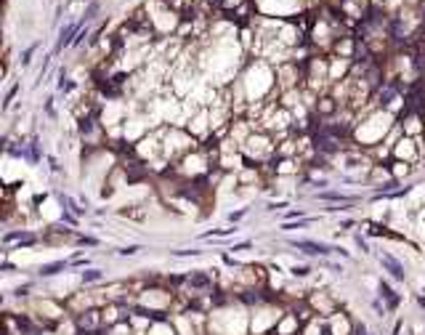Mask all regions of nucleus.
Instances as JSON below:
<instances>
[{"instance_id": "obj_1", "label": "nucleus", "mask_w": 425, "mask_h": 335, "mask_svg": "<svg viewBox=\"0 0 425 335\" xmlns=\"http://www.w3.org/2000/svg\"><path fill=\"white\" fill-rule=\"evenodd\" d=\"M399 123V117L393 112L388 109H375L372 114H367L364 120L356 123V128H353V138L361 144V146H375L377 141H383L388 136V131L393 128Z\"/></svg>"}, {"instance_id": "obj_2", "label": "nucleus", "mask_w": 425, "mask_h": 335, "mask_svg": "<svg viewBox=\"0 0 425 335\" xmlns=\"http://www.w3.org/2000/svg\"><path fill=\"white\" fill-rule=\"evenodd\" d=\"M242 157L245 163H263L268 157H277V146L271 144V136L266 131H253V136L242 144Z\"/></svg>"}, {"instance_id": "obj_3", "label": "nucleus", "mask_w": 425, "mask_h": 335, "mask_svg": "<svg viewBox=\"0 0 425 335\" xmlns=\"http://www.w3.org/2000/svg\"><path fill=\"white\" fill-rule=\"evenodd\" d=\"M391 155L393 160H404V163H415L420 157V138H412V136H401L399 141L391 146Z\"/></svg>"}, {"instance_id": "obj_4", "label": "nucleus", "mask_w": 425, "mask_h": 335, "mask_svg": "<svg viewBox=\"0 0 425 335\" xmlns=\"http://www.w3.org/2000/svg\"><path fill=\"white\" fill-rule=\"evenodd\" d=\"M290 248L306 253V256H329V253H340L332 245H324V242H314V239H290Z\"/></svg>"}, {"instance_id": "obj_5", "label": "nucleus", "mask_w": 425, "mask_h": 335, "mask_svg": "<svg viewBox=\"0 0 425 335\" xmlns=\"http://www.w3.org/2000/svg\"><path fill=\"white\" fill-rule=\"evenodd\" d=\"M309 306L314 309V314H319V317H332V314H338L335 298H329L327 293H314V295L309 298Z\"/></svg>"}, {"instance_id": "obj_6", "label": "nucleus", "mask_w": 425, "mask_h": 335, "mask_svg": "<svg viewBox=\"0 0 425 335\" xmlns=\"http://www.w3.org/2000/svg\"><path fill=\"white\" fill-rule=\"evenodd\" d=\"M399 125L404 136H412V138H420L425 133V125H422V114L420 112H409V114H401L399 117Z\"/></svg>"}, {"instance_id": "obj_7", "label": "nucleus", "mask_w": 425, "mask_h": 335, "mask_svg": "<svg viewBox=\"0 0 425 335\" xmlns=\"http://www.w3.org/2000/svg\"><path fill=\"white\" fill-rule=\"evenodd\" d=\"M353 322H351V317L348 314H332L329 317V325H327V335H353Z\"/></svg>"}, {"instance_id": "obj_8", "label": "nucleus", "mask_w": 425, "mask_h": 335, "mask_svg": "<svg viewBox=\"0 0 425 335\" xmlns=\"http://www.w3.org/2000/svg\"><path fill=\"white\" fill-rule=\"evenodd\" d=\"M82 24H85V21H69V24L62 29V32H58V43H56V53L58 51H64L67 48V45H75V38H77V35H80V29H82Z\"/></svg>"}, {"instance_id": "obj_9", "label": "nucleus", "mask_w": 425, "mask_h": 335, "mask_svg": "<svg viewBox=\"0 0 425 335\" xmlns=\"http://www.w3.org/2000/svg\"><path fill=\"white\" fill-rule=\"evenodd\" d=\"M380 266L393 277V280H407V271H404V263L399 258H393L391 253H380Z\"/></svg>"}, {"instance_id": "obj_10", "label": "nucleus", "mask_w": 425, "mask_h": 335, "mask_svg": "<svg viewBox=\"0 0 425 335\" xmlns=\"http://www.w3.org/2000/svg\"><path fill=\"white\" fill-rule=\"evenodd\" d=\"M186 285H192V290H210L212 280L205 271H192V274H186Z\"/></svg>"}, {"instance_id": "obj_11", "label": "nucleus", "mask_w": 425, "mask_h": 335, "mask_svg": "<svg viewBox=\"0 0 425 335\" xmlns=\"http://www.w3.org/2000/svg\"><path fill=\"white\" fill-rule=\"evenodd\" d=\"M380 298L385 301V306H388V309H396V306L401 303V298L396 295V290H393V287L388 285V282H380Z\"/></svg>"}, {"instance_id": "obj_12", "label": "nucleus", "mask_w": 425, "mask_h": 335, "mask_svg": "<svg viewBox=\"0 0 425 335\" xmlns=\"http://www.w3.org/2000/svg\"><path fill=\"white\" fill-rule=\"evenodd\" d=\"M319 200H324V202H343V205H353L356 202V197H346V194H338V192H319Z\"/></svg>"}, {"instance_id": "obj_13", "label": "nucleus", "mask_w": 425, "mask_h": 335, "mask_svg": "<svg viewBox=\"0 0 425 335\" xmlns=\"http://www.w3.org/2000/svg\"><path fill=\"white\" fill-rule=\"evenodd\" d=\"M67 266H69L67 261H53V263H43L38 271H40V277H53V274H58V271H64Z\"/></svg>"}, {"instance_id": "obj_14", "label": "nucleus", "mask_w": 425, "mask_h": 335, "mask_svg": "<svg viewBox=\"0 0 425 335\" xmlns=\"http://www.w3.org/2000/svg\"><path fill=\"white\" fill-rule=\"evenodd\" d=\"M160 3L168 11H173V14H178V16H184L189 11V0H160Z\"/></svg>"}, {"instance_id": "obj_15", "label": "nucleus", "mask_w": 425, "mask_h": 335, "mask_svg": "<svg viewBox=\"0 0 425 335\" xmlns=\"http://www.w3.org/2000/svg\"><path fill=\"white\" fill-rule=\"evenodd\" d=\"M391 173H393L396 181H401L409 173V163H404V160H393V163H391Z\"/></svg>"}, {"instance_id": "obj_16", "label": "nucleus", "mask_w": 425, "mask_h": 335, "mask_svg": "<svg viewBox=\"0 0 425 335\" xmlns=\"http://www.w3.org/2000/svg\"><path fill=\"white\" fill-rule=\"evenodd\" d=\"M120 216H125V218H136V221H144V218H146V213L144 210H141V207L138 205H131V207H120Z\"/></svg>"}, {"instance_id": "obj_17", "label": "nucleus", "mask_w": 425, "mask_h": 335, "mask_svg": "<svg viewBox=\"0 0 425 335\" xmlns=\"http://www.w3.org/2000/svg\"><path fill=\"white\" fill-rule=\"evenodd\" d=\"M99 11H101V3H99V0H93V3H88V8L82 11V21H85V24H88V21H93V19L99 16Z\"/></svg>"}, {"instance_id": "obj_18", "label": "nucleus", "mask_w": 425, "mask_h": 335, "mask_svg": "<svg viewBox=\"0 0 425 335\" xmlns=\"http://www.w3.org/2000/svg\"><path fill=\"white\" fill-rule=\"evenodd\" d=\"M58 202L67 205V210H69V213H75V216H80V213H82V207H80L72 197H69V194H58Z\"/></svg>"}, {"instance_id": "obj_19", "label": "nucleus", "mask_w": 425, "mask_h": 335, "mask_svg": "<svg viewBox=\"0 0 425 335\" xmlns=\"http://www.w3.org/2000/svg\"><path fill=\"white\" fill-rule=\"evenodd\" d=\"M99 280H104V271H101V269H88V271H82V282H85V285L99 282Z\"/></svg>"}, {"instance_id": "obj_20", "label": "nucleus", "mask_w": 425, "mask_h": 335, "mask_svg": "<svg viewBox=\"0 0 425 335\" xmlns=\"http://www.w3.org/2000/svg\"><path fill=\"white\" fill-rule=\"evenodd\" d=\"M303 335H327V327H322V325L314 319V322H309V325L303 327Z\"/></svg>"}, {"instance_id": "obj_21", "label": "nucleus", "mask_w": 425, "mask_h": 335, "mask_svg": "<svg viewBox=\"0 0 425 335\" xmlns=\"http://www.w3.org/2000/svg\"><path fill=\"white\" fill-rule=\"evenodd\" d=\"M38 48H40V43H32V45H29V48L24 51V56H21V64H24V67H27V64L32 62V56H35V51H38Z\"/></svg>"}, {"instance_id": "obj_22", "label": "nucleus", "mask_w": 425, "mask_h": 335, "mask_svg": "<svg viewBox=\"0 0 425 335\" xmlns=\"http://www.w3.org/2000/svg\"><path fill=\"white\" fill-rule=\"evenodd\" d=\"M77 245H82V248H96L99 239H93V237H77Z\"/></svg>"}, {"instance_id": "obj_23", "label": "nucleus", "mask_w": 425, "mask_h": 335, "mask_svg": "<svg viewBox=\"0 0 425 335\" xmlns=\"http://www.w3.org/2000/svg\"><path fill=\"white\" fill-rule=\"evenodd\" d=\"M16 90H19V85H11V90H8V94H6V101H3V107H6V109L11 107V101H14V96H16Z\"/></svg>"}, {"instance_id": "obj_24", "label": "nucleus", "mask_w": 425, "mask_h": 335, "mask_svg": "<svg viewBox=\"0 0 425 335\" xmlns=\"http://www.w3.org/2000/svg\"><path fill=\"white\" fill-rule=\"evenodd\" d=\"M306 224H311L309 218H306V221H298V224H285V226H282V232H292V229H303Z\"/></svg>"}, {"instance_id": "obj_25", "label": "nucleus", "mask_w": 425, "mask_h": 335, "mask_svg": "<svg viewBox=\"0 0 425 335\" xmlns=\"http://www.w3.org/2000/svg\"><path fill=\"white\" fill-rule=\"evenodd\" d=\"M138 250H141V245H128V248L120 250V256H136Z\"/></svg>"}, {"instance_id": "obj_26", "label": "nucleus", "mask_w": 425, "mask_h": 335, "mask_svg": "<svg viewBox=\"0 0 425 335\" xmlns=\"http://www.w3.org/2000/svg\"><path fill=\"white\" fill-rule=\"evenodd\" d=\"M309 271H311L309 266H292V274H295V277H309Z\"/></svg>"}, {"instance_id": "obj_27", "label": "nucleus", "mask_w": 425, "mask_h": 335, "mask_svg": "<svg viewBox=\"0 0 425 335\" xmlns=\"http://www.w3.org/2000/svg\"><path fill=\"white\" fill-rule=\"evenodd\" d=\"M178 258H189V256H199V250H175Z\"/></svg>"}, {"instance_id": "obj_28", "label": "nucleus", "mask_w": 425, "mask_h": 335, "mask_svg": "<svg viewBox=\"0 0 425 335\" xmlns=\"http://www.w3.org/2000/svg\"><path fill=\"white\" fill-rule=\"evenodd\" d=\"M353 239H356V245H359V248H361L364 253H370V248H367V242H364V239H361V234H356V237H353Z\"/></svg>"}, {"instance_id": "obj_29", "label": "nucleus", "mask_w": 425, "mask_h": 335, "mask_svg": "<svg viewBox=\"0 0 425 335\" xmlns=\"http://www.w3.org/2000/svg\"><path fill=\"white\" fill-rule=\"evenodd\" d=\"M245 213H247V210H237V213H231V216H229V221H231V224H234V221H239V218H242Z\"/></svg>"}, {"instance_id": "obj_30", "label": "nucleus", "mask_w": 425, "mask_h": 335, "mask_svg": "<svg viewBox=\"0 0 425 335\" xmlns=\"http://www.w3.org/2000/svg\"><path fill=\"white\" fill-rule=\"evenodd\" d=\"M353 335H367V327H364V325H356V327H353Z\"/></svg>"}, {"instance_id": "obj_31", "label": "nucleus", "mask_w": 425, "mask_h": 335, "mask_svg": "<svg viewBox=\"0 0 425 335\" xmlns=\"http://www.w3.org/2000/svg\"><path fill=\"white\" fill-rule=\"evenodd\" d=\"M285 205H287V202H271V205H268V210H277V207H285Z\"/></svg>"}, {"instance_id": "obj_32", "label": "nucleus", "mask_w": 425, "mask_h": 335, "mask_svg": "<svg viewBox=\"0 0 425 335\" xmlns=\"http://www.w3.org/2000/svg\"><path fill=\"white\" fill-rule=\"evenodd\" d=\"M300 216H303V210H290L287 213V218H300Z\"/></svg>"}, {"instance_id": "obj_33", "label": "nucleus", "mask_w": 425, "mask_h": 335, "mask_svg": "<svg viewBox=\"0 0 425 335\" xmlns=\"http://www.w3.org/2000/svg\"><path fill=\"white\" fill-rule=\"evenodd\" d=\"M247 248H250V242H242V245H234L231 250H247Z\"/></svg>"}, {"instance_id": "obj_34", "label": "nucleus", "mask_w": 425, "mask_h": 335, "mask_svg": "<svg viewBox=\"0 0 425 335\" xmlns=\"http://www.w3.org/2000/svg\"><path fill=\"white\" fill-rule=\"evenodd\" d=\"M417 303H420V306L425 309V295H420V298H417Z\"/></svg>"}]
</instances>
